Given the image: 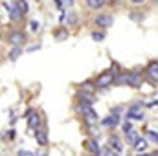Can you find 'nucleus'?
Here are the masks:
<instances>
[{
    "label": "nucleus",
    "instance_id": "obj_1",
    "mask_svg": "<svg viewBox=\"0 0 158 156\" xmlns=\"http://www.w3.org/2000/svg\"><path fill=\"white\" fill-rule=\"evenodd\" d=\"M114 77H116L114 72H103V74H99L98 79H96V86L98 88H107V86H110L114 83Z\"/></svg>",
    "mask_w": 158,
    "mask_h": 156
},
{
    "label": "nucleus",
    "instance_id": "obj_2",
    "mask_svg": "<svg viewBox=\"0 0 158 156\" xmlns=\"http://www.w3.org/2000/svg\"><path fill=\"white\" fill-rule=\"evenodd\" d=\"M6 7H7V11H9V18H11L13 22H19V20L22 18V11L19 9V6H17V2H11V4H6Z\"/></svg>",
    "mask_w": 158,
    "mask_h": 156
},
{
    "label": "nucleus",
    "instance_id": "obj_3",
    "mask_svg": "<svg viewBox=\"0 0 158 156\" xmlns=\"http://www.w3.org/2000/svg\"><path fill=\"white\" fill-rule=\"evenodd\" d=\"M127 117H131V119H143V107H142L140 103L132 105V107L127 110Z\"/></svg>",
    "mask_w": 158,
    "mask_h": 156
},
{
    "label": "nucleus",
    "instance_id": "obj_4",
    "mask_svg": "<svg viewBox=\"0 0 158 156\" xmlns=\"http://www.w3.org/2000/svg\"><path fill=\"white\" fill-rule=\"evenodd\" d=\"M7 42H9V44H13V46H20L22 42H26V35H24V33H20V31H13V33H9Z\"/></svg>",
    "mask_w": 158,
    "mask_h": 156
},
{
    "label": "nucleus",
    "instance_id": "obj_5",
    "mask_svg": "<svg viewBox=\"0 0 158 156\" xmlns=\"http://www.w3.org/2000/svg\"><path fill=\"white\" fill-rule=\"evenodd\" d=\"M96 24H98L99 28H110V26L114 24V18H112V15H99V17L96 18Z\"/></svg>",
    "mask_w": 158,
    "mask_h": 156
},
{
    "label": "nucleus",
    "instance_id": "obj_6",
    "mask_svg": "<svg viewBox=\"0 0 158 156\" xmlns=\"http://www.w3.org/2000/svg\"><path fill=\"white\" fill-rule=\"evenodd\" d=\"M127 84H131L132 88H140V86H142V76L136 74V72L129 74V76H127Z\"/></svg>",
    "mask_w": 158,
    "mask_h": 156
},
{
    "label": "nucleus",
    "instance_id": "obj_7",
    "mask_svg": "<svg viewBox=\"0 0 158 156\" xmlns=\"http://www.w3.org/2000/svg\"><path fill=\"white\" fill-rule=\"evenodd\" d=\"M39 125H40V116L37 112L31 110V112L28 114V127H30V129H37Z\"/></svg>",
    "mask_w": 158,
    "mask_h": 156
},
{
    "label": "nucleus",
    "instance_id": "obj_8",
    "mask_svg": "<svg viewBox=\"0 0 158 156\" xmlns=\"http://www.w3.org/2000/svg\"><path fill=\"white\" fill-rule=\"evenodd\" d=\"M109 145H110V149H114L116 153H121V149H123L119 138H116V136H110V138H109Z\"/></svg>",
    "mask_w": 158,
    "mask_h": 156
},
{
    "label": "nucleus",
    "instance_id": "obj_9",
    "mask_svg": "<svg viewBox=\"0 0 158 156\" xmlns=\"http://www.w3.org/2000/svg\"><path fill=\"white\" fill-rule=\"evenodd\" d=\"M147 76L153 79V81H156L158 83V63H151V64H149V68H147Z\"/></svg>",
    "mask_w": 158,
    "mask_h": 156
},
{
    "label": "nucleus",
    "instance_id": "obj_10",
    "mask_svg": "<svg viewBox=\"0 0 158 156\" xmlns=\"http://www.w3.org/2000/svg\"><path fill=\"white\" fill-rule=\"evenodd\" d=\"M85 147H86L90 153H94V154H99V153H101L98 142H94V140H86V142H85Z\"/></svg>",
    "mask_w": 158,
    "mask_h": 156
},
{
    "label": "nucleus",
    "instance_id": "obj_11",
    "mask_svg": "<svg viewBox=\"0 0 158 156\" xmlns=\"http://www.w3.org/2000/svg\"><path fill=\"white\" fill-rule=\"evenodd\" d=\"M132 147H134L138 153H143V151L147 149V140H145V138H138V140H136V143H134Z\"/></svg>",
    "mask_w": 158,
    "mask_h": 156
},
{
    "label": "nucleus",
    "instance_id": "obj_12",
    "mask_svg": "<svg viewBox=\"0 0 158 156\" xmlns=\"http://www.w3.org/2000/svg\"><path fill=\"white\" fill-rule=\"evenodd\" d=\"M81 94H83V96H86V97H92V94H94V86H92L90 83L81 84Z\"/></svg>",
    "mask_w": 158,
    "mask_h": 156
},
{
    "label": "nucleus",
    "instance_id": "obj_13",
    "mask_svg": "<svg viewBox=\"0 0 158 156\" xmlns=\"http://www.w3.org/2000/svg\"><path fill=\"white\" fill-rule=\"evenodd\" d=\"M35 140L39 142V145H46V143H48L46 130H37V132H35Z\"/></svg>",
    "mask_w": 158,
    "mask_h": 156
},
{
    "label": "nucleus",
    "instance_id": "obj_14",
    "mask_svg": "<svg viewBox=\"0 0 158 156\" xmlns=\"http://www.w3.org/2000/svg\"><path fill=\"white\" fill-rule=\"evenodd\" d=\"M125 136H127V143H131V145H134L136 143V140H138V134H136V130H127L125 132Z\"/></svg>",
    "mask_w": 158,
    "mask_h": 156
},
{
    "label": "nucleus",
    "instance_id": "obj_15",
    "mask_svg": "<svg viewBox=\"0 0 158 156\" xmlns=\"http://www.w3.org/2000/svg\"><path fill=\"white\" fill-rule=\"evenodd\" d=\"M103 125H107V127H116V125H118V116L112 114V116L105 117V119H103Z\"/></svg>",
    "mask_w": 158,
    "mask_h": 156
},
{
    "label": "nucleus",
    "instance_id": "obj_16",
    "mask_svg": "<svg viewBox=\"0 0 158 156\" xmlns=\"http://www.w3.org/2000/svg\"><path fill=\"white\" fill-rule=\"evenodd\" d=\"M103 4H105V0H86V6L92 9H99V7H103Z\"/></svg>",
    "mask_w": 158,
    "mask_h": 156
},
{
    "label": "nucleus",
    "instance_id": "obj_17",
    "mask_svg": "<svg viewBox=\"0 0 158 156\" xmlns=\"http://www.w3.org/2000/svg\"><path fill=\"white\" fill-rule=\"evenodd\" d=\"M20 53H22V50H20V46H15L11 51H9V59L11 61H17L19 57H20Z\"/></svg>",
    "mask_w": 158,
    "mask_h": 156
},
{
    "label": "nucleus",
    "instance_id": "obj_18",
    "mask_svg": "<svg viewBox=\"0 0 158 156\" xmlns=\"http://www.w3.org/2000/svg\"><path fill=\"white\" fill-rule=\"evenodd\" d=\"M17 6H19V9L22 11V15L28 13V2H26V0H17Z\"/></svg>",
    "mask_w": 158,
    "mask_h": 156
},
{
    "label": "nucleus",
    "instance_id": "obj_19",
    "mask_svg": "<svg viewBox=\"0 0 158 156\" xmlns=\"http://www.w3.org/2000/svg\"><path fill=\"white\" fill-rule=\"evenodd\" d=\"M88 134H90V136H94V138H98V136H99V130H98L94 125H88Z\"/></svg>",
    "mask_w": 158,
    "mask_h": 156
},
{
    "label": "nucleus",
    "instance_id": "obj_20",
    "mask_svg": "<svg viewBox=\"0 0 158 156\" xmlns=\"http://www.w3.org/2000/svg\"><path fill=\"white\" fill-rule=\"evenodd\" d=\"M92 39L94 40H103L105 39V33H101V31H94V33H92Z\"/></svg>",
    "mask_w": 158,
    "mask_h": 156
},
{
    "label": "nucleus",
    "instance_id": "obj_21",
    "mask_svg": "<svg viewBox=\"0 0 158 156\" xmlns=\"http://www.w3.org/2000/svg\"><path fill=\"white\" fill-rule=\"evenodd\" d=\"M147 138H149L151 142H155V143H158V134H156V132H153V130H149V132H147Z\"/></svg>",
    "mask_w": 158,
    "mask_h": 156
},
{
    "label": "nucleus",
    "instance_id": "obj_22",
    "mask_svg": "<svg viewBox=\"0 0 158 156\" xmlns=\"http://www.w3.org/2000/svg\"><path fill=\"white\" fill-rule=\"evenodd\" d=\"M30 28H31L33 31H37V30H39V22H37V20H31V22H30Z\"/></svg>",
    "mask_w": 158,
    "mask_h": 156
},
{
    "label": "nucleus",
    "instance_id": "obj_23",
    "mask_svg": "<svg viewBox=\"0 0 158 156\" xmlns=\"http://www.w3.org/2000/svg\"><path fill=\"white\" fill-rule=\"evenodd\" d=\"M76 20H77V18H76V15L72 13V15L68 17V24H76Z\"/></svg>",
    "mask_w": 158,
    "mask_h": 156
},
{
    "label": "nucleus",
    "instance_id": "obj_24",
    "mask_svg": "<svg viewBox=\"0 0 158 156\" xmlns=\"http://www.w3.org/2000/svg\"><path fill=\"white\" fill-rule=\"evenodd\" d=\"M131 129H132V127H131V123H129V121H125V123H123V130L127 132V130H131Z\"/></svg>",
    "mask_w": 158,
    "mask_h": 156
},
{
    "label": "nucleus",
    "instance_id": "obj_25",
    "mask_svg": "<svg viewBox=\"0 0 158 156\" xmlns=\"http://www.w3.org/2000/svg\"><path fill=\"white\" fill-rule=\"evenodd\" d=\"M19 156H33V154H31L30 151H20V153H19Z\"/></svg>",
    "mask_w": 158,
    "mask_h": 156
},
{
    "label": "nucleus",
    "instance_id": "obj_26",
    "mask_svg": "<svg viewBox=\"0 0 158 156\" xmlns=\"http://www.w3.org/2000/svg\"><path fill=\"white\" fill-rule=\"evenodd\" d=\"M66 37V31H61V33H57V39L61 40V39H64Z\"/></svg>",
    "mask_w": 158,
    "mask_h": 156
},
{
    "label": "nucleus",
    "instance_id": "obj_27",
    "mask_svg": "<svg viewBox=\"0 0 158 156\" xmlns=\"http://www.w3.org/2000/svg\"><path fill=\"white\" fill-rule=\"evenodd\" d=\"M131 2H132V4H143L145 0H131Z\"/></svg>",
    "mask_w": 158,
    "mask_h": 156
},
{
    "label": "nucleus",
    "instance_id": "obj_28",
    "mask_svg": "<svg viewBox=\"0 0 158 156\" xmlns=\"http://www.w3.org/2000/svg\"><path fill=\"white\" fill-rule=\"evenodd\" d=\"M103 156H116V154H112L110 151H105V153H103Z\"/></svg>",
    "mask_w": 158,
    "mask_h": 156
},
{
    "label": "nucleus",
    "instance_id": "obj_29",
    "mask_svg": "<svg viewBox=\"0 0 158 156\" xmlns=\"http://www.w3.org/2000/svg\"><path fill=\"white\" fill-rule=\"evenodd\" d=\"M66 2H68V4H74V0H66Z\"/></svg>",
    "mask_w": 158,
    "mask_h": 156
},
{
    "label": "nucleus",
    "instance_id": "obj_30",
    "mask_svg": "<svg viewBox=\"0 0 158 156\" xmlns=\"http://www.w3.org/2000/svg\"><path fill=\"white\" fill-rule=\"evenodd\" d=\"M140 156H149V154H140Z\"/></svg>",
    "mask_w": 158,
    "mask_h": 156
},
{
    "label": "nucleus",
    "instance_id": "obj_31",
    "mask_svg": "<svg viewBox=\"0 0 158 156\" xmlns=\"http://www.w3.org/2000/svg\"><path fill=\"white\" fill-rule=\"evenodd\" d=\"M155 156H158V153H156V154H155Z\"/></svg>",
    "mask_w": 158,
    "mask_h": 156
},
{
    "label": "nucleus",
    "instance_id": "obj_32",
    "mask_svg": "<svg viewBox=\"0 0 158 156\" xmlns=\"http://www.w3.org/2000/svg\"><path fill=\"white\" fill-rule=\"evenodd\" d=\"M155 2H158V0H155Z\"/></svg>",
    "mask_w": 158,
    "mask_h": 156
}]
</instances>
